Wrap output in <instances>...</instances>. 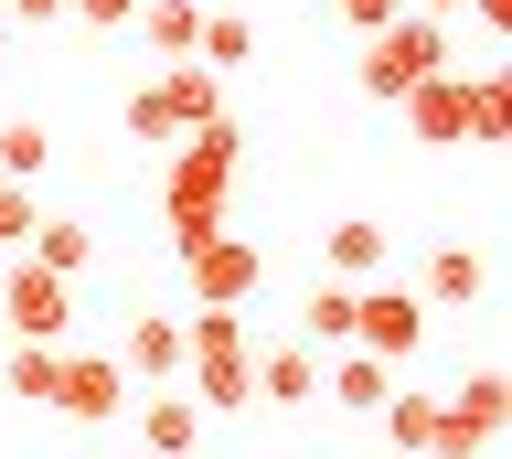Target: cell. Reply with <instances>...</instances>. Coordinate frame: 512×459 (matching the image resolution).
Returning a JSON list of instances; mask_svg holds the SVG:
<instances>
[{"label": "cell", "instance_id": "cell-1", "mask_svg": "<svg viewBox=\"0 0 512 459\" xmlns=\"http://www.w3.org/2000/svg\"><path fill=\"white\" fill-rule=\"evenodd\" d=\"M235 161H246V139H235V129H192L182 150H160V225H171V257H192L203 235H224Z\"/></svg>", "mask_w": 512, "mask_h": 459}, {"label": "cell", "instance_id": "cell-2", "mask_svg": "<svg viewBox=\"0 0 512 459\" xmlns=\"http://www.w3.org/2000/svg\"><path fill=\"white\" fill-rule=\"evenodd\" d=\"M427 75H448V22H427V11H395L374 43H363V97H406V86H427Z\"/></svg>", "mask_w": 512, "mask_h": 459}, {"label": "cell", "instance_id": "cell-3", "mask_svg": "<svg viewBox=\"0 0 512 459\" xmlns=\"http://www.w3.org/2000/svg\"><path fill=\"white\" fill-rule=\"evenodd\" d=\"M416 342H427V299L416 289H352V353H374V363H406Z\"/></svg>", "mask_w": 512, "mask_h": 459}, {"label": "cell", "instance_id": "cell-4", "mask_svg": "<svg viewBox=\"0 0 512 459\" xmlns=\"http://www.w3.org/2000/svg\"><path fill=\"white\" fill-rule=\"evenodd\" d=\"M0 321H11V342H64L75 289H64V278H43L32 257H11V267H0Z\"/></svg>", "mask_w": 512, "mask_h": 459}, {"label": "cell", "instance_id": "cell-5", "mask_svg": "<svg viewBox=\"0 0 512 459\" xmlns=\"http://www.w3.org/2000/svg\"><path fill=\"white\" fill-rule=\"evenodd\" d=\"M182 267H192V299H203V310H246V299H256V278H267V257H256L235 225H224V235H203Z\"/></svg>", "mask_w": 512, "mask_h": 459}, {"label": "cell", "instance_id": "cell-6", "mask_svg": "<svg viewBox=\"0 0 512 459\" xmlns=\"http://www.w3.org/2000/svg\"><path fill=\"white\" fill-rule=\"evenodd\" d=\"M491 449H502V374L480 363L459 385V406H438V449L427 459H491Z\"/></svg>", "mask_w": 512, "mask_h": 459}, {"label": "cell", "instance_id": "cell-7", "mask_svg": "<svg viewBox=\"0 0 512 459\" xmlns=\"http://www.w3.org/2000/svg\"><path fill=\"white\" fill-rule=\"evenodd\" d=\"M406 139L416 150H459L470 139V75H427V86H406Z\"/></svg>", "mask_w": 512, "mask_h": 459}, {"label": "cell", "instance_id": "cell-8", "mask_svg": "<svg viewBox=\"0 0 512 459\" xmlns=\"http://www.w3.org/2000/svg\"><path fill=\"white\" fill-rule=\"evenodd\" d=\"M139 97L160 107V118H171V139H192V129H224V86L203 65H160L150 86H139Z\"/></svg>", "mask_w": 512, "mask_h": 459}, {"label": "cell", "instance_id": "cell-9", "mask_svg": "<svg viewBox=\"0 0 512 459\" xmlns=\"http://www.w3.org/2000/svg\"><path fill=\"white\" fill-rule=\"evenodd\" d=\"M54 406L64 417H118L128 406V374H118V353H64V374H54Z\"/></svg>", "mask_w": 512, "mask_h": 459}, {"label": "cell", "instance_id": "cell-10", "mask_svg": "<svg viewBox=\"0 0 512 459\" xmlns=\"http://www.w3.org/2000/svg\"><path fill=\"white\" fill-rule=\"evenodd\" d=\"M118 374L128 385H171V374H182V321H171V310H139V321L118 331Z\"/></svg>", "mask_w": 512, "mask_h": 459}, {"label": "cell", "instance_id": "cell-11", "mask_svg": "<svg viewBox=\"0 0 512 459\" xmlns=\"http://www.w3.org/2000/svg\"><path fill=\"white\" fill-rule=\"evenodd\" d=\"M320 278H331V289H374L384 278V225L374 214H342V225L320 235Z\"/></svg>", "mask_w": 512, "mask_h": 459}, {"label": "cell", "instance_id": "cell-12", "mask_svg": "<svg viewBox=\"0 0 512 459\" xmlns=\"http://www.w3.org/2000/svg\"><path fill=\"white\" fill-rule=\"evenodd\" d=\"M246 363H256V406H310L320 395V353L310 342H278V331H267Z\"/></svg>", "mask_w": 512, "mask_h": 459}, {"label": "cell", "instance_id": "cell-13", "mask_svg": "<svg viewBox=\"0 0 512 459\" xmlns=\"http://www.w3.org/2000/svg\"><path fill=\"white\" fill-rule=\"evenodd\" d=\"M203 449V406H192L182 385H160L150 406H139V459H192Z\"/></svg>", "mask_w": 512, "mask_h": 459}, {"label": "cell", "instance_id": "cell-14", "mask_svg": "<svg viewBox=\"0 0 512 459\" xmlns=\"http://www.w3.org/2000/svg\"><path fill=\"white\" fill-rule=\"evenodd\" d=\"M320 395H331V406H352V417H384V395H395V363L342 353V363H320Z\"/></svg>", "mask_w": 512, "mask_h": 459}, {"label": "cell", "instance_id": "cell-15", "mask_svg": "<svg viewBox=\"0 0 512 459\" xmlns=\"http://www.w3.org/2000/svg\"><path fill=\"white\" fill-rule=\"evenodd\" d=\"M32 267H43V278H64V289H75V278H86L96 267V235L75 225V214H43V225H32V246H22Z\"/></svg>", "mask_w": 512, "mask_h": 459}, {"label": "cell", "instance_id": "cell-16", "mask_svg": "<svg viewBox=\"0 0 512 459\" xmlns=\"http://www.w3.org/2000/svg\"><path fill=\"white\" fill-rule=\"evenodd\" d=\"M139 43H150L160 65H192V43H203V0H139Z\"/></svg>", "mask_w": 512, "mask_h": 459}, {"label": "cell", "instance_id": "cell-17", "mask_svg": "<svg viewBox=\"0 0 512 459\" xmlns=\"http://www.w3.org/2000/svg\"><path fill=\"white\" fill-rule=\"evenodd\" d=\"M427 299H438V310L491 299V257H480V246H438V257H427Z\"/></svg>", "mask_w": 512, "mask_h": 459}, {"label": "cell", "instance_id": "cell-18", "mask_svg": "<svg viewBox=\"0 0 512 459\" xmlns=\"http://www.w3.org/2000/svg\"><path fill=\"white\" fill-rule=\"evenodd\" d=\"M438 406H448V395H416V385L384 395V438H395V459H427V449H438Z\"/></svg>", "mask_w": 512, "mask_h": 459}, {"label": "cell", "instance_id": "cell-19", "mask_svg": "<svg viewBox=\"0 0 512 459\" xmlns=\"http://www.w3.org/2000/svg\"><path fill=\"white\" fill-rule=\"evenodd\" d=\"M43 171H54V129H43V118H0V182H43Z\"/></svg>", "mask_w": 512, "mask_h": 459}, {"label": "cell", "instance_id": "cell-20", "mask_svg": "<svg viewBox=\"0 0 512 459\" xmlns=\"http://www.w3.org/2000/svg\"><path fill=\"white\" fill-rule=\"evenodd\" d=\"M54 374H64V342H11L0 353V385L22 395V406H54Z\"/></svg>", "mask_w": 512, "mask_h": 459}, {"label": "cell", "instance_id": "cell-21", "mask_svg": "<svg viewBox=\"0 0 512 459\" xmlns=\"http://www.w3.org/2000/svg\"><path fill=\"white\" fill-rule=\"evenodd\" d=\"M299 342H310V353H352V289L320 278V289L299 299Z\"/></svg>", "mask_w": 512, "mask_h": 459}, {"label": "cell", "instance_id": "cell-22", "mask_svg": "<svg viewBox=\"0 0 512 459\" xmlns=\"http://www.w3.org/2000/svg\"><path fill=\"white\" fill-rule=\"evenodd\" d=\"M192 54H203V75L224 86V65H256V22L246 11H203V43H192Z\"/></svg>", "mask_w": 512, "mask_h": 459}, {"label": "cell", "instance_id": "cell-23", "mask_svg": "<svg viewBox=\"0 0 512 459\" xmlns=\"http://www.w3.org/2000/svg\"><path fill=\"white\" fill-rule=\"evenodd\" d=\"M214 353H256L246 310H192L182 321V363H214Z\"/></svg>", "mask_w": 512, "mask_h": 459}, {"label": "cell", "instance_id": "cell-24", "mask_svg": "<svg viewBox=\"0 0 512 459\" xmlns=\"http://www.w3.org/2000/svg\"><path fill=\"white\" fill-rule=\"evenodd\" d=\"M192 406H256V363L246 353H214V363H192Z\"/></svg>", "mask_w": 512, "mask_h": 459}, {"label": "cell", "instance_id": "cell-25", "mask_svg": "<svg viewBox=\"0 0 512 459\" xmlns=\"http://www.w3.org/2000/svg\"><path fill=\"white\" fill-rule=\"evenodd\" d=\"M470 139H480V150H502V139H512V86L491 65L470 75Z\"/></svg>", "mask_w": 512, "mask_h": 459}, {"label": "cell", "instance_id": "cell-26", "mask_svg": "<svg viewBox=\"0 0 512 459\" xmlns=\"http://www.w3.org/2000/svg\"><path fill=\"white\" fill-rule=\"evenodd\" d=\"M32 225H43V203H32L22 182H0V257H22V246H32Z\"/></svg>", "mask_w": 512, "mask_h": 459}, {"label": "cell", "instance_id": "cell-27", "mask_svg": "<svg viewBox=\"0 0 512 459\" xmlns=\"http://www.w3.org/2000/svg\"><path fill=\"white\" fill-rule=\"evenodd\" d=\"M128 139H139V150H182V139H171V118H160L150 97H128Z\"/></svg>", "mask_w": 512, "mask_h": 459}, {"label": "cell", "instance_id": "cell-28", "mask_svg": "<svg viewBox=\"0 0 512 459\" xmlns=\"http://www.w3.org/2000/svg\"><path fill=\"white\" fill-rule=\"evenodd\" d=\"M64 22H96V33H118V22H139V0H64Z\"/></svg>", "mask_w": 512, "mask_h": 459}, {"label": "cell", "instance_id": "cell-29", "mask_svg": "<svg viewBox=\"0 0 512 459\" xmlns=\"http://www.w3.org/2000/svg\"><path fill=\"white\" fill-rule=\"evenodd\" d=\"M0 22H11V33H54L64 0H0Z\"/></svg>", "mask_w": 512, "mask_h": 459}, {"label": "cell", "instance_id": "cell-30", "mask_svg": "<svg viewBox=\"0 0 512 459\" xmlns=\"http://www.w3.org/2000/svg\"><path fill=\"white\" fill-rule=\"evenodd\" d=\"M331 11H342V22H352V33H363V43H374V33H384V22H395V11H406V0H331Z\"/></svg>", "mask_w": 512, "mask_h": 459}, {"label": "cell", "instance_id": "cell-31", "mask_svg": "<svg viewBox=\"0 0 512 459\" xmlns=\"http://www.w3.org/2000/svg\"><path fill=\"white\" fill-rule=\"evenodd\" d=\"M470 11H480V33H502V22H512V0H470Z\"/></svg>", "mask_w": 512, "mask_h": 459}, {"label": "cell", "instance_id": "cell-32", "mask_svg": "<svg viewBox=\"0 0 512 459\" xmlns=\"http://www.w3.org/2000/svg\"><path fill=\"white\" fill-rule=\"evenodd\" d=\"M0 65H11V22H0Z\"/></svg>", "mask_w": 512, "mask_h": 459}]
</instances>
